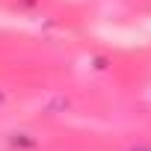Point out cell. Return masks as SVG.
<instances>
[{
  "label": "cell",
  "instance_id": "6da1fadb",
  "mask_svg": "<svg viewBox=\"0 0 151 151\" xmlns=\"http://www.w3.org/2000/svg\"><path fill=\"white\" fill-rule=\"evenodd\" d=\"M0 101H3V95H0Z\"/></svg>",
  "mask_w": 151,
  "mask_h": 151
}]
</instances>
